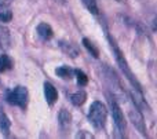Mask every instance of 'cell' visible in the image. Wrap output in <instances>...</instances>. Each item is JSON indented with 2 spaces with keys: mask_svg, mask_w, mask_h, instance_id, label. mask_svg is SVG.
I'll list each match as a JSON object with an SVG mask.
<instances>
[{
  "mask_svg": "<svg viewBox=\"0 0 157 139\" xmlns=\"http://www.w3.org/2000/svg\"><path fill=\"white\" fill-rule=\"evenodd\" d=\"M57 2H59V3H65L66 0H57Z\"/></svg>",
  "mask_w": 157,
  "mask_h": 139,
  "instance_id": "obj_20",
  "label": "cell"
},
{
  "mask_svg": "<svg viewBox=\"0 0 157 139\" xmlns=\"http://www.w3.org/2000/svg\"><path fill=\"white\" fill-rule=\"evenodd\" d=\"M44 96H46V101H47V103H48L50 106H52V105L57 102V99H58L57 88H55L54 85H52L51 83H48V81L44 83Z\"/></svg>",
  "mask_w": 157,
  "mask_h": 139,
  "instance_id": "obj_6",
  "label": "cell"
},
{
  "mask_svg": "<svg viewBox=\"0 0 157 139\" xmlns=\"http://www.w3.org/2000/svg\"><path fill=\"white\" fill-rule=\"evenodd\" d=\"M108 103H109V109H110L112 118H113L114 126H116V130L117 132H120V137H121L125 131V118L124 115H123V110L117 103L116 98L113 95H110V94H108Z\"/></svg>",
  "mask_w": 157,
  "mask_h": 139,
  "instance_id": "obj_4",
  "label": "cell"
},
{
  "mask_svg": "<svg viewBox=\"0 0 157 139\" xmlns=\"http://www.w3.org/2000/svg\"><path fill=\"white\" fill-rule=\"evenodd\" d=\"M108 39H109V43H110V48H112V51H113V54H114V58H116V61H117V65L120 66V69H121V72L124 73V76L128 79V81L131 83V85H132L134 88H141V85L138 84L136 79L134 77V74H132V72H131L130 66H128L127 61H125L124 55H123L121 50L117 47L116 41L112 40V37L109 35H108Z\"/></svg>",
  "mask_w": 157,
  "mask_h": 139,
  "instance_id": "obj_1",
  "label": "cell"
},
{
  "mask_svg": "<svg viewBox=\"0 0 157 139\" xmlns=\"http://www.w3.org/2000/svg\"><path fill=\"white\" fill-rule=\"evenodd\" d=\"M128 116H130V120L132 121V124L135 126V128L145 137V135H146V128H145L144 116H142L141 110L134 105V102H132V106L128 107Z\"/></svg>",
  "mask_w": 157,
  "mask_h": 139,
  "instance_id": "obj_5",
  "label": "cell"
},
{
  "mask_svg": "<svg viewBox=\"0 0 157 139\" xmlns=\"http://www.w3.org/2000/svg\"><path fill=\"white\" fill-rule=\"evenodd\" d=\"M59 47H61V50H62L66 55H69V57H72V58H76L78 55V50L73 46V44H71V43L59 41Z\"/></svg>",
  "mask_w": 157,
  "mask_h": 139,
  "instance_id": "obj_12",
  "label": "cell"
},
{
  "mask_svg": "<svg viewBox=\"0 0 157 139\" xmlns=\"http://www.w3.org/2000/svg\"><path fill=\"white\" fill-rule=\"evenodd\" d=\"M87 99V94L84 91H77V92L71 94V102L75 106H81Z\"/></svg>",
  "mask_w": 157,
  "mask_h": 139,
  "instance_id": "obj_14",
  "label": "cell"
},
{
  "mask_svg": "<svg viewBox=\"0 0 157 139\" xmlns=\"http://www.w3.org/2000/svg\"><path fill=\"white\" fill-rule=\"evenodd\" d=\"M75 74H76V77H77V84L80 85V87L87 85V83H88V77H87V74L84 73L83 70L76 69V70H75Z\"/></svg>",
  "mask_w": 157,
  "mask_h": 139,
  "instance_id": "obj_18",
  "label": "cell"
},
{
  "mask_svg": "<svg viewBox=\"0 0 157 139\" xmlns=\"http://www.w3.org/2000/svg\"><path fill=\"white\" fill-rule=\"evenodd\" d=\"M13 66H14V61L7 54L0 55V73H4V72L13 69Z\"/></svg>",
  "mask_w": 157,
  "mask_h": 139,
  "instance_id": "obj_11",
  "label": "cell"
},
{
  "mask_svg": "<svg viewBox=\"0 0 157 139\" xmlns=\"http://www.w3.org/2000/svg\"><path fill=\"white\" fill-rule=\"evenodd\" d=\"M11 46V35L10 30L6 26L0 25V50H8Z\"/></svg>",
  "mask_w": 157,
  "mask_h": 139,
  "instance_id": "obj_8",
  "label": "cell"
},
{
  "mask_svg": "<svg viewBox=\"0 0 157 139\" xmlns=\"http://www.w3.org/2000/svg\"><path fill=\"white\" fill-rule=\"evenodd\" d=\"M84 4V7L87 8V10L90 11L91 14H94V15H98V13H99V8H98V4H97V0H81Z\"/></svg>",
  "mask_w": 157,
  "mask_h": 139,
  "instance_id": "obj_17",
  "label": "cell"
},
{
  "mask_svg": "<svg viewBox=\"0 0 157 139\" xmlns=\"http://www.w3.org/2000/svg\"><path fill=\"white\" fill-rule=\"evenodd\" d=\"M6 101L10 105L18 106L21 109H26L28 102H29L28 88L24 87V85H18V87L13 88V90H8L6 92Z\"/></svg>",
  "mask_w": 157,
  "mask_h": 139,
  "instance_id": "obj_3",
  "label": "cell"
},
{
  "mask_svg": "<svg viewBox=\"0 0 157 139\" xmlns=\"http://www.w3.org/2000/svg\"><path fill=\"white\" fill-rule=\"evenodd\" d=\"M36 32H37L39 37L44 41L52 39V36H54V30H52V28L48 24H46V22H40V24L37 25V28H36Z\"/></svg>",
  "mask_w": 157,
  "mask_h": 139,
  "instance_id": "obj_7",
  "label": "cell"
},
{
  "mask_svg": "<svg viewBox=\"0 0 157 139\" xmlns=\"http://www.w3.org/2000/svg\"><path fill=\"white\" fill-rule=\"evenodd\" d=\"M83 44H84V47L88 50V52H91V55H92L94 58H98V57H99V50H98L97 47L94 46V43H92L91 40H88L87 37H84V39H83Z\"/></svg>",
  "mask_w": 157,
  "mask_h": 139,
  "instance_id": "obj_16",
  "label": "cell"
},
{
  "mask_svg": "<svg viewBox=\"0 0 157 139\" xmlns=\"http://www.w3.org/2000/svg\"><path fill=\"white\" fill-rule=\"evenodd\" d=\"M71 121H72V116L71 113L66 109H61L59 115H58V123H59V127L62 130H68L71 127Z\"/></svg>",
  "mask_w": 157,
  "mask_h": 139,
  "instance_id": "obj_9",
  "label": "cell"
},
{
  "mask_svg": "<svg viewBox=\"0 0 157 139\" xmlns=\"http://www.w3.org/2000/svg\"><path fill=\"white\" fill-rule=\"evenodd\" d=\"M11 2H13V0H0V7H2V6H8Z\"/></svg>",
  "mask_w": 157,
  "mask_h": 139,
  "instance_id": "obj_19",
  "label": "cell"
},
{
  "mask_svg": "<svg viewBox=\"0 0 157 139\" xmlns=\"http://www.w3.org/2000/svg\"><path fill=\"white\" fill-rule=\"evenodd\" d=\"M55 73H57V76L62 77V79H65V80H71L75 74V70H72L69 66L62 65V66H59V68L55 69Z\"/></svg>",
  "mask_w": 157,
  "mask_h": 139,
  "instance_id": "obj_13",
  "label": "cell"
},
{
  "mask_svg": "<svg viewBox=\"0 0 157 139\" xmlns=\"http://www.w3.org/2000/svg\"><path fill=\"white\" fill-rule=\"evenodd\" d=\"M13 19V11L8 8V6L0 7V22H10Z\"/></svg>",
  "mask_w": 157,
  "mask_h": 139,
  "instance_id": "obj_15",
  "label": "cell"
},
{
  "mask_svg": "<svg viewBox=\"0 0 157 139\" xmlns=\"http://www.w3.org/2000/svg\"><path fill=\"white\" fill-rule=\"evenodd\" d=\"M116 2H124V0H116Z\"/></svg>",
  "mask_w": 157,
  "mask_h": 139,
  "instance_id": "obj_21",
  "label": "cell"
},
{
  "mask_svg": "<svg viewBox=\"0 0 157 139\" xmlns=\"http://www.w3.org/2000/svg\"><path fill=\"white\" fill-rule=\"evenodd\" d=\"M0 131H2V134L4 137H8L11 131V121L3 110L0 112Z\"/></svg>",
  "mask_w": 157,
  "mask_h": 139,
  "instance_id": "obj_10",
  "label": "cell"
},
{
  "mask_svg": "<svg viewBox=\"0 0 157 139\" xmlns=\"http://www.w3.org/2000/svg\"><path fill=\"white\" fill-rule=\"evenodd\" d=\"M106 117H108V109L101 101L92 102L88 112V120L97 130H102L106 124Z\"/></svg>",
  "mask_w": 157,
  "mask_h": 139,
  "instance_id": "obj_2",
  "label": "cell"
}]
</instances>
